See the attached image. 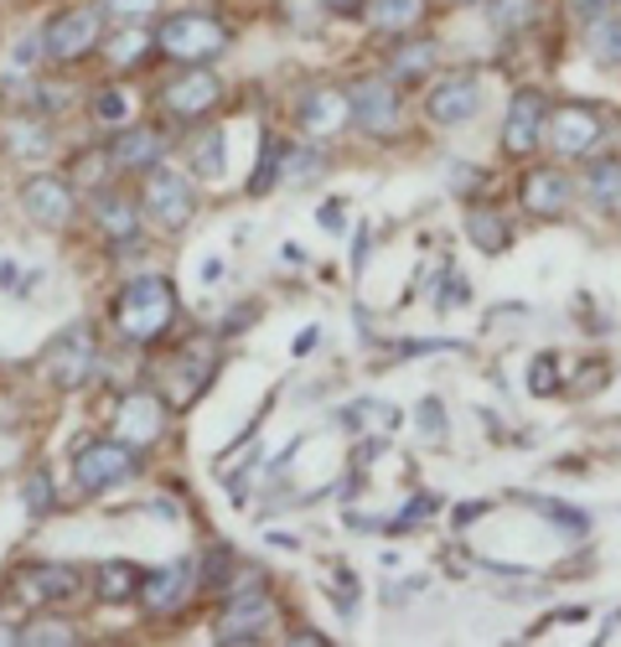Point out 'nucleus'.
Returning <instances> with one entry per match:
<instances>
[{
    "label": "nucleus",
    "mask_w": 621,
    "mask_h": 647,
    "mask_svg": "<svg viewBox=\"0 0 621 647\" xmlns=\"http://www.w3.org/2000/svg\"><path fill=\"white\" fill-rule=\"evenodd\" d=\"M172 321H176V285L166 275H141V280H130L120 290V300H114V327L130 342H156Z\"/></svg>",
    "instance_id": "1"
},
{
    "label": "nucleus",
    "mask_w": 621,
    "mask_h": 647,
    "mask_svg": "<svg viewBox=\"0 0 621 647\" xmlns=\"http://www.w3.org/2000/svg\"><path fill=\"white\" fill-rule=\"evenodd\" d=\"M156 48L182 68H207L213 58L228 52V27L218 17H207V11H182V17L161 21Z\"/></svg>",
    "instance_id": "2"
},
{
    "label": "nucleus",
    "mask_w": 621,
    "mask_h": 647,
    "mask_svg": "<svg viewBox=\"0 0 621 647\" xmlns=\"http://www.w3.org/2000/svg\"><path fill=\"white\" fill-rule=\"evenodd\" d=\"M73 476H79V487L89 497H104V492L125 487L130 476H135V451L125 441H94L83 445L79 461H73Z\"/></svg>",
    "instance_id": "3"
},
{
    "label": "nucleus",
    "mask_w": 621,
    "mask_h": 647,
    "mask_svg": "<svg viewBox=\"0 0 621 647\" xmlns=\"http://www.w3.org/2000/svg\"><path fill=\"white\" fill-rule=\"evenodd\" d=\"M99 32H104V11L99 6H79V11L52 17L48 37H42V52H48L52 63H83L99 48Z\"/></svg>",
    "instance_id": "4"
},
{
    "label": "nucleus",
    "mask_w": 621,
    "mask_h": 647,
    "mask_svg": "<svg viewBox=\"0 0 621 647\" xmlns=\"http://www.w3.org/2000/svg\"><path fill=\"white\" fill-rule=\"evenodd\" d=\"M161 430H166V404H161L156 389H130V394L114 404V441H125L130 451L156 445Z\"/></svg>",
    "instance_id": "5"
},
{
    "label": "nucleus",
    "mask_w": 621,
    "mask_h": 647,
    "mask_svg": "<svg viewBox=\"0 0 621 647\" xmlns=\"http://www.w3.org/2000/svg\"><path fill=\"white\" fill-rule=\"evenodd\" d=\"M544 141L555 145V156H590L596 141H601V114L590 110V104H559L549 110L544 120Z\"/></svg>",
    "instance_id": "6"
},
{
    "label": "nucleus",
    "mask_w": 621,
    "mask_h": 647,
    "mask_svg": "<svg viewBox=\"0 0 621 647\" xmlns=\"http://www.w3.org/2000/svg\"><path fill=\"white\" fill-rule=\"evenodd\" d=\"M275 627V596L270 590H239V596L224 606V616H218V637L224 643H265Z\"/></svg>",
    "instance_id": "7"
},
{
    "label": "nucleus",
    "mask_w": 621,
    "mask_h": 647,
    "mask_svg": "<svg viewBox=\"0 0 621 647\" xmlns=\"http://www.w3.org/2000/svg\"><path fill=\"white\" fill-rule=\"evenodd\" d=\"M42 368H48V379L58 383V389L89 383V373H94V332H89V327H68V332L48 348Z\"/></svg>",
    "instance_id": "8"
},
{
    "label": "nucleus",
    "mask_w": 621,
    "mask_h": 647,
    "mask_svg": "<svg viewBox=\"0 0 621 647\" xmlns=\"http://www.w3.org/2000/svg\"><path fill=\"white\" fill-rule=\"evenodd\" d=\"M218 99H224V83H218V73H207V68H187L182 79H172L161 89V104L176 120H203V114L218 110Z\"/></svg>",
    "instance_id": "9"
},
{
    "label": "nucleus",
    "mask_w": 621,
    "mask_h": 647,
    "mask_svg": "<svg viewBox=\"0 0 621 647\" xmlns=\"http://www.w3.org/2000/svg\"><path fill=\"white\" fill-rule=\"evenodd\" d=\"M544 120H549V104H544L539 89L513 94L508 120H503V151H508V156H534L544 141Z\"/></svg>",
    "instance_id": "10"
},
{
    "label": "nucleus",
    "mask_w": 621,
    "mask_h": 647,
    "mask_svg": "<svg viewBox=\"0 0 621 647\" xmlns=\"http://www.w3.org/2000/svg\"><path fill=\"white\" fill-rule=\"evenodd\" d=\"M482 104V83L477 73H446V79L431 83V94H425V114H431L435 125H462L472 120Z\"/></svg>",
    "instance_id": "11"
},
{
    "label": "nucleus",
    "mask_w": 621,
    "mask_h": 647,
    "mask_svg": "<svg viewBox=\"0 0 621 647\" xmlns=\"http://www.w3.org/2000/svg\"><path fill=\"white\" fill-rule=\"evenodd\" d=\"M352 120H358V130H368V135H389V130L399 125V89L394 79H363L352 83Z\"/></svg>",
    "instance_id": "12"
},
{
    "label": "nucleus",
    "mask_w": 621,
    "mask_h": 647,
    "mask_svg": "<svg viewBox=\"0 0 621 647\" xmlns=\"http://www.w3.org/2000/svg\"><path fill=\"white\" fill-rule=\"evenodd\" d=\"M213 373H218V342L213 337H192L172 363V399L176 404H192L213 383Z\"/></svg>",
    "instance_id": "13"
},
{
    "label": "nucleus",
    "mask_w": 621,
    "mask_h": 647,
    "mask_svg": "<svg viewBox=\"0 0 621 647\" xmlns=\"http://www.w3.org/2000/svg\"><path fill=\"white\" fill-rule=\"evenodd\" d=\"M145 207L156 213L166 228H182L192 218V192H187V176L166 172V166H151L145 172Z\"/></svg>",
    "instance_id": "14"
},
{
    "label": "nucleus",
    "mask_w": 621,
    "mask_h": 647,
    "mask_svg": "<svg viewBox=\"0 0 621 647\" xmlns=\"http://www.w3.org/2000/svg\"><path fill=\"white\" fill-rule=\"evenodd\" d=\"M21 207H27L42 228H63V223L73 218V187H68L63 176H32V182L21 187Z\"/></svg>",
    "instance_id": "15"
},
{
    "label": "nucleus",
    "mask_w": 621,
    "mask_h": 647,
    "mask_svg": "<svg viewBox=\"0 0 621 647\" xmlns=\"http://www.w3.org/2000/svg\"><path fill=\"white\" fill-rule=\"evenodd\" d=\"M17 590L37 606H63V600L79 596V569L68 565H27L17 575Z\"/></svg>",
    "instance_id": "16"
},
{
    "label": "nucleus",
    "mask_w": 621,
    "mask_h": 647,
    "mask_svg": "<svg viewBox=\"0 0 621 647\" xmlns=\"http://www.w3.org/2000/svg\"><path fill=\"white\" fill-rule=\"evenodd\" d=\"M187 585H192V569L187 565H161L151 575H141V606L151 616H166L187 600Z\"/></svg>",
    "instance_id": "17"
},
{
    "label": "nucleus",
    "mask_w": 621,
    "mask_h": 647,
    "mask_svg": "<svg viewBox=\"0 0 621 647\" xmlns=\"http://www.w3.org/2000/svg\"><path fill=\"white\" fill-rule=\"evenodd\" d=\"M348 120H352V104L342 89H311V94L301 99V125L311 130V135H337Z\"/></svg>",
    "instance_id": "18"
},
{
    "label": "nucleus",
    "mask_w": 621,
    "mask_h": 647,
    "mask_svg": "<svg viewBox=\"0 0 621 647\" xmlns=\"http://www.w3.org/2000/svg\"><path fill=\"white\" fill-rule=\"evenodd\" d=\"M518 203H524V213H534V218H555V213H565V203H570V182L559 172H528Z\"/></svg>",
    "instance_id": "19"
},
{
    "label": "nucleus",
    "mask_w": 621,
    "mask_h": 647,
    "mask_svg": "<svg viewBox=\"0 0 621 647\" xmlns=\"http://www.w3.org/2000/svg\"><path fill=\"white\" fill-rule=\"evenodd\" d=\"M161 156H166V135H156V130H130L110 151V161L120 172H151Z\"/></svg>",
    "instance_id": "20"
},
{
    "label": "nucleus",
    "mask_w": 621,
    "mask_h": 647,
    "mask_svg": "<svg viewBox=\"0 0 621 647\" xmlns=\"http://www.w3.org/2000/svg\"><path fill=\"white\" fill-rule=\"evenodd\" d=\"M363 17L368 27H379V32H414L420 21L431 17V6L425 0H363Z\"/></svg>",
    "instance_id": "21"
},
{
    "label": "nucleus",
    "mask_w": 621,
    "mask_h": 647,
    "mask_svg": "<svg viewBox=\"0 0 621 647\" xmlns=\"http://www.w3.org/2000/svg\"><path fill=\"white\" fill-rule=\"evenodd\" d=\"M94 223H99V234L114 238V244L135 238V228H141L135 203H130V197H120V192H99V197H94Z\"/></svg>",
    "instance_id": "22"
},
{
    "label": "nucleus",
    "mask_w": 621,
    "mask_h": 647,
    "mask_svg": "<svg viewBox=\"0 0 621 647\" xmlns=\"http://www.w3.org/2000/svg\"><path fill=\"white\" fill-rule=\"evenodd\" d=\"M466 238H472L482 254H503L513 244V228L503 213H493V207H472V213H466Z\"/></svg>",
    "instance_id": "23"
},
{
    "label": "nucleus",
    "mask_w": 621,
    "mask_h": 647,
    "mask_svg": "<svg viewBox=\"0 0 621 647\" xmlns=\"http://www.w3.org/2000/svg\"><path fill=\"white\" fill-rule=\"evenodd\" d=\"M151 48H156V37L145 32V27H120L114 37H104V63L110 68H135Z\"/></svg>",
    "instance_id": "24"
},
{
    "label": "nucleus",
    "mask_w": 621,
    "mask_h": 647,
    "mask_svg": "<svg viewBox=\"0 0 621 647\" xmlns=\"http://www.w3.org/2000/svg\"><path fill=\"white\" fill-rule=\"evenodd\" d=\"M94 596L99 600H130V596H141V569L130 565V559H110V565H99L94 575Z\"/></svg>",
    "instance_id": "25"
},
{
    "label": "nucleus",
    "mask_w": 621,
    "mask_h": 647,
    "mask_svg": "<svg viewBox=\"0 0 621 647\" xmlns=\"http://www.w3.org/2000/svg\"><path fill=\"white\" fill-rule=\"evenodd\" d=\"M431 68H435V42H410V48L389 52V79H394V83L425 79Z\"/></svg>",
    "instance_id": "26"
},
{
    "label": "nucleus",
    "mask_w": 621,
    "mask_h": 647,
    "mask_svg": "<svg viewBox=\"0 0 621 647\" xmlns=\"http://www.w3.org/2000/svg\"><path fill=\"white\" fill-rule=\"evenodd\" d=\"M6 145H11V156L17 161H42L52 156V135L42 120H17L11 125V135H6Z\"/></svg>",
    "instance_id": "27"
},
{
    "label": "nucleus",
    "mask_w": 621,
    "mask_h": 647,
    "mask_svg": "<svg viewBox=\"0 0 621 647\" xmlns=\"http://www.w3.org/2000/svg\"><path fill=\"white\" fill-rule=\"evenodd\" d=\"M21 643L27 647H73L79 643V627L63 622V616H37V622L21 627Z\"/></svg>",
    "instance_id": "28"
},
{
    "label": "nucleus",
    "mask_w": 621,
    "mask_h": 647,
    "mask_svg": "<svg viewBox=\"0 0 621 647\" xmlns=\"http://www.w3.org/2000/svg\"><path fill=\"white\" fill-rule=\"evenodd\" d=\"M348 425L352 430H399L404 425V414L394 404H383V399H358L348 410Z\"/></svg>",
    "instance_id": "29"
},
{
    "label": "nucleus",
    "mask_w": 621,
    "mask_h": 647,
    "mask_svg": "<svg viewBox=\"0 0 621 647\" xmlns=\"http://www.w3.org/2000/svg\"><path fill=\"white\" fill-rule=\"evenodd\" d=\"M586 192L596 197L601 207H611L621 197V161L617 156H606V161H596L586 172Z\"/></svg>",
    "instance_id": "30"
},
{
    "label": "nucleus",
    "mask_w": 621,
    "mask_h": 647,
    "mask_svg": "<svg viewBox=\"0 0 621 647\" xmlns=\"http://www.w3.org/2000/svg\"><path fill=\"white\" fill-rule=\"evenodd\" d=\"M539 21V0H493V27L497 32H524Z\"/></svg>",
    "instance_id": "31"
},
{
    "label": "nucleus",
    "mask_w": 621,
    "mask_h": 647,
    "mask_svg": "<svg viewBox=\"0 0 621 647\" xmlns=\"http://www.w3.org/2000/svg\"><path fill=\"white\" fill-rule=\"evenodd\" d=\"M21 507H27V513H32V518H48L52 507V476L42 472V466H37V472H27V482H21Z\"/></svg>",
    "instance_id": "32"
},
{
    "label": "nucleus",
    "mask_w": 621,
    "mask_h": 647,
    "mask_svg": "<svg viewBox=\"0 0 621 647\" xmlns=\"http://www.w3.org/2000/svg\"><path fill=\"white\" fill-rule=\"evenodd\" d=\"M130 110H135V99H130L125 89H99L94 94V120L99 125H125Z\"/></svg>",
    "instance_id": "33"
},
{
    "label": "nucleus",
    "mask_w": 621,
    "mask_h": 647,
    "mask_svg": "<svg viewBox=\"0 0 621 647\" xmlns=\"http://www.w3.org/2000/svg\"><path fill=\"white\" fill-rule=\"evenodd\" d=\"M192 166L197 176H224V135H197V151H192Z\"/></svg>",
    "instance_id": "34"
},
{
    "label": "nucleus",
    "mask_w": 621,
    "mask_h": 647,
    "mask_svg": "<svg viewBox=\"0 0 621 647\" xmlns=\"http://www.w3.org/2000/svg\"><path fill=\"white\" fill-rule=\"evenodd\" d=\"M590 52H596L601 63H621V21H601V27H590Z\"/></svg>",
    "instance_id": "35"
},
{
    "label": "nucleus",
    "mask_w": 621,
    "mask_h": 647,
    "mask_svg": "<svg viewBox=\"0 0 621 647\" xmlns=\"http://www.w3.org/2000/svg\"><path fill=\"white\" fill-rule=\"evenodd\" d=\"M156 6H161V0H104L99 11H104V17H114V21H125V27H145V17H151Z\"/></svg>",
    "instance_id": "36"
},
{
    "label": "nucleus",
    "mask_w": 621,
    "mask_h": 647,
    "mask_svg": "<svg viewBox=\"0 0 621 647\" xmlns=\"http://www.w3.org/2000/svg\"><path fill=\"white\" fill-rule=\"evenodd\" d=\"M228 575H234V550H207V565H203V590H224Z\"/></svg>",
    "instance_id": "37"
},
{
    "label": "nucleus",
    "mask_w": 621,
    "mask_h": 647,
    "mask_svg": "<svg viewBox=\"0 0 621 647\" xmlns=\"http://www.w3.org/2000/svg\"><path fill=\"white\" fill-rule=\"evenodd\" d=\"M528 389L539 399H549L559 389V363H555V352H544V358H534V368H528Z\"/></svg>",
    "instance_id": "38"
},
{
    "label": "nucleus",
    "mask_w": 621,
    "mask_h": 647,
    "mask_svg": "<svg viewBox=\"0 0 621 647\" xmlns=\"http://www.w3.org/2000/svg\"><path fill=\"white\" fill-rule=\"evenodd\" d=\"M37 52H42V48H37V42H21V48H17V52H11V58H6V79H17V73H21V79L32 83Z\"/></svg>",
    "instance_id": "39"
},
{
    "label": "nucleus",
    "mask_w": 621,
    "mask_h": 647,
    "mask_svg": "<svg viewBox=\"0 0 621 647\" xmlns=\"http://www.w3.org/2000/svg\"><path fill=\"white\" fill-rule=\"evenodd\" d=\"M420 430H425L431 441L446 435V404H441V399H425V404H420Z\"/></svg>",
    "instance_id": "40"
},
{
    "label": "nucleus",
    "mask_w": 621,
    "mask_h": 647,
    "mask_svg": "<svg viewBox=\"0 0 621 647\" xmlns=\"http://www.w3.org/2000/svg\"><path fill=\"white\" fill-rule=\"evenodd\" d=\"M275 176H280V145H265V161H259V172H255V182H249V192L275 187Z\"/></svg>",
    "instance_id": "41"
},
{
    "label": "nucleus",
    "mask_w": 621,
    "mask_h": 647,
    "mask_svg": "<svg viewBox=\"0 0 621 647\" xmlns=\"http://www.w3.org/2000/svg\"><path fill=\"white\" fill-rule=\"evenodd\" d=\"M435 507H441V503H435V497H414V503H410V513H404V518H394V528H414V523H425V518H431V513H435Z\"/></svg>",
    "instance_id": "42"
},
{
    "label": "nucleus",
    "mask_w": 621,
    "mask_h": 647,
    "mask_svg": "<svg viewBox=\"0 0 621 647\" xmlns=\"http://www.w3.org/2000/svg\"><path fill=\"white\" fill-rule=\"evenodd\" d=\"M472 182H482V172H472V166H462V161H456V166H451V187L472 192Z\"/></svg>",
    "instance_id": "43"
},
{
    "label": "nucleus",
    "mask_w": 621,
    "mask_h": 647,
    "mask_svg": "<svg viewBox=\"0 0 621 647\" xmlns=\"http://www.w3.org/2000/svg\"><path fill=\"white\" fill-rule=\"evenodd\" d=\"M332 17H363V0H321Z\"/></svg>",
    "instance_id": "44"
},
{
    "label": "nucleus",
    "mask_w": 621,
    "mask_h": 647,
    "mask_svg": "<svg viewBox=\"0 0 621 647\" xmlns=\"http://www.w3.org/2000/svg\"><path fill=\"white\" fill-rule=\"evenodd\" d=\"M321 228H327V234H337V228H342V207H337V203L321 207Z\"/></svg>",
    "instance_id": "45"
},
{
    "label": "nucleus",
    "mask_w": 621,
    "mask_h": 647,
    "mask_svg": "<svg viewBox=\"0 0 621 647\" xmlns=\"http://www.w3.org/2000/svg\"><path fill=\"white\" fill-rule=\"evenodd\" d=\"M317 337H321V332H317V327H306V332H301V337H296V358H306V352L317 348Z\"/></svg>",
    "instance_id": "46"
},
{
    "label": "nucleus",
    "mask_w": 621,
    "mask_h": 647,
    "mask_svg": "<svg viewBox=\"0 0 621 647\" xmlns=\"http://www.w3.org/2000/svg\"><path fill=\"white\" fill-rule=\"evenodd\" d=\"M487 513V503H462L456 507V523H472V518H482Z\"/></svg>",
    "instance_id": "47"
},
{
    "label": "nucleus",
    "mask_w": 621,
    "mask_h": 647,
    "mask_svg": "<svg viewBox=\"0 0 621 647\" xmlns=\"http://www.w3.org/2000/svg\"><path fill=\"white\" fill-rule=\"evenodd\" d=\"M0 643H21V627H0Z\"/></svg>",
    "instance_id": "48"
},
{
    "label": "nucleus",
    "mask_w": 621,
    "mask_h": 647,
    "mask_svg": "<svg viewBox=\"0 0 621 647\" xmlns=\"http://www.w3.org/2000/svg\"><path fill=\"white\" fill-rule=\"evenodd\" d=\"M606 6H621V0H606Z\"/></svg>",
    "instance_id": "49"
},
{
    "label": "nucleus",
    "mask_w": 621,
    "mask_h": 647,
    "mask_svg": "<svg viewBox=\"0 0 621 647\" xmlns=\"http://www.w3.org/2000/svg\"><path fill=\"white\" fill-rule=\"evenodd\" d=\"M456 6H466V0H456Z\"/></svg>",
    "instance_id": "50"
}]
</instances>
